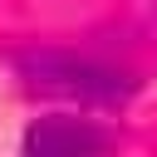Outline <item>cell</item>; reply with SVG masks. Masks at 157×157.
Returning a JSON list of instances; mask_svg holds the SVG:
<instances>
[{
  "instance_id": "1",
  "label": "cell",
  "mask_w": 157,
  "mask_h": 157,
  "mask_svg": "<svg viewBox=\"0 0 157 157\" xmlns=\"http://www.w3.org/2000/svg\"><path fill=\"white\" fill-rule=\"evenodd\" d=\"M20 78L34 88V93H49V98H74L83 108H123L132 93H137V78L108 69V64H93V59H78V54H64V49H25L15 59Z\"/></svg>"
},
{
  "instance_id": "2",
  "label": "cell",
  "mask_w": 157,
  "mask_h": 157,
  "mask_svg": "<svg viewBox=\"0 0 157 157\" xmlns=\"http://www.w3.org/2000/svg\"><path fill=\"white\" fill-rule=\"evenodd\" d=\"M113 147V132L93 118H74V113H49L39 123H29L20 157H103Z\"/></svg>"
}]
</instances>
